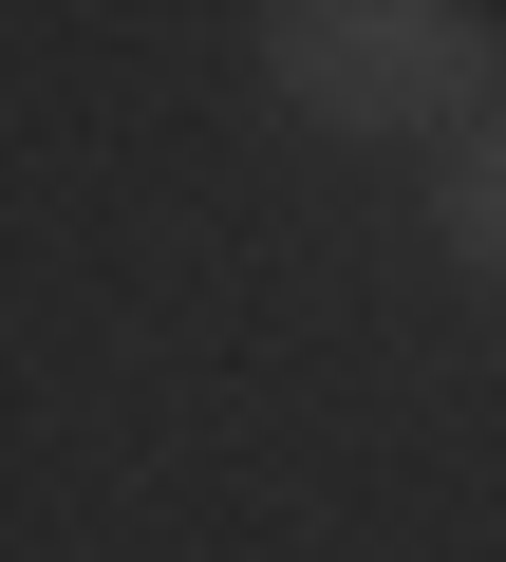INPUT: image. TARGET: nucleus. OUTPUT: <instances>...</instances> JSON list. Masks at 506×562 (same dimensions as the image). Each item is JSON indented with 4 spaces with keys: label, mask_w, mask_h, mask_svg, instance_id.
Returning <instances> with one entry per match:
<instances>
[{
    "label": "nucleus",
    "mask_w": 506,
    "mask_h": 562,
    "mask_svg": "<svg viewBox=\"0 0 506 562\" xmlns=\"http://www.w3.org/2000/svg\"><path fill=\"white\" fill-rule=\"evenodd\" d=\"M431 244H450V262H469V281H506V113H487V132H450V150H431Z\"/></svg>",
    "instance_id": "nucleus-2"
},
{
    "label": "nucleus",
    "mask_w": 506,
    "mask_h": 562,
    "mask_svg": "<svg viewBox=\"0 0 506 562\" xmlns=\"http://www.w3.org/2000/svg\"><path fill=\"white\" fill-rule=\"evenodd\" d=\"M487 76L506 38L469 20V0H282L263 20V94L301 132H487Z\"/></svg>",
    "instance_id": "nucleus-1"
}]
</instances>
